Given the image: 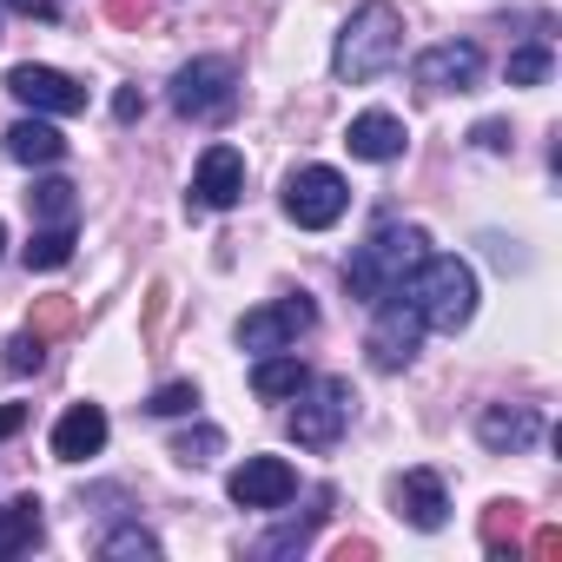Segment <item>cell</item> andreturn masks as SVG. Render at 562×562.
<instances>
[{
  "mask_svg": "<svg viewBox=\"0 0 562 562\" xmlns=\"http://www.w3.org/2000/svg\"><path fill=\"white\" fill-rule=\"evenodd\" d=\"M430 258V232L424 225H404V218H384L364 245H351L345 258V292L358 305H384L411 285V271Z\"/></svg>",
  "mask_w": 562,
  "mask_h": 562,
  "instance_id": "obj_1",
  "label": "cell"
},
{
  "mask_svg": "<svg viewBox=\"0 0 562 562\" xmlns=\"http://www.w3.org/2000/svg\"><path fill=\"white\" fill-rule=\"evenodd\" d=\"M404 54V21L391 0H364V8L338 27V47H331V74L345 87H371L378 74H391Z\"/></svg>",
  "mask_w": 562,
  "mask_h": 562,
  "instance_id": "obj_2",
  "label": "cell"
},
{
  "mask_svg": "<svg viewBox=\"0 0 562 562\" xmlns=\"http://www.w3.org/2000/svg\"><path fill=\"white\" fill-rule=\"evenodd\" d=\"M404 299L417 305L424 331H450V338H457V331L476 318V271H470L457 251H430V258L411 271Z\"/></svg>",
  "mask_w": 562,
  "mask_h": 562,
  "instance_id": "obj_3",
  "label": "cell"
},
{
  "mask_svg": "<svg viewBox=\"0 0 562 562\" xmlns=\"http://www.w3.org/2000/svg\"><path fill=\"white\" fill-rule=\"evenodd\" d=\"M238 106V67L225 54H199L172 74V113L192 120V126H212V120H232Z\"/></svg>",
  "mask_w": 562,
  "mask_h": 562,
  "instance_id": "obj_4",
  "label": "cell"
},
{
  "mask_svg": "<svg viewBox=\"0 0 562 562\" xmlns=\"http://www.w3.org/2000/svg\"><path fill=\"white\" fill-rule=\"evenodd\" d=\"M292 404H299L292 411V443L299 450H331L358 417V391L345 378H305V391Z\"/></svg>",
  "mask_w": 562,
  "mask_h": 562,
  "instance_id": "obj_5",
  "label": "cell"
},
{
  "mask_svg": "<svg viewBox=\"0 0 562 562\" xmlns=\"http://www.w3.org/2000/svg\"><path fill=\"white\" fill-rule=\"evenodd\" d=\"M345 205H351V186H345V172H331V166H299V172L285 179V218H292L299 232H331V225L345 218Z\"/></svg>",
  "mask_w": 562,
  "mask_h": 562,
  "instance_id": "obj_6",
  "label": "cell"
},
{
  "mask_svg": "<svg viewBox=\"0 0 562 562\" xmlns=\"http://www.w3.org/2000/svg\"><path fill=\"white\" fill-rule=\"evenodd\" d=\"M312 325H318V305H312L305 292H292V299H278V305H258V312H245V318H238V345L265 358V351H285V345H299Z\"/></svg>",
  "mask_w": 562,
  "mask_h": 562,
  "instance_id": "obj_7",
  "label": "cell"
},
{
  "mask_svg": "<svg viewBox=\"0 0 562 562\" xmlns=\"http://www.w3.org/2000/svg\"><path fill=\"white\" fill-rule=\"evenodd\" d=\"M378 318H371V338H364V351H371V364L378 371H404L411 358H417V345H424V318H417V305L397 292V299H384V305H371Z\"/></svg>",
  "mask_w": 562,
  "mask_h": 562,
  "instance_id": "obj_8",
  "label": "cell"
},
{
  "mask_svg": "<svg viewBox=\"0 0 562 562\" xmlns=\"http://www.w3.org/2000/svg\"><path fill=\"white\" fill-rule=\"evenodd\" d=\"M245 199V153L238 146H205L199 172H192V192H186V212L205 218V212H232Z\"/></svg>",
  "mask_w": 562,
  "mask_h": 562,
  "instance_id": "obj_9",
  "label": "cell"
},
{
  "mask_svg": "<svg viewBox=\"0 0 562 562\" xmlns=\"http://www.w3.org/2000/svg\"><path fill=\"white\" fill-rule=\"evenodd\" d=\"M225 496H232L238 509H285V503L299 496V470H292L285 457H245V463L232 470Z\"/></svg>",
  "mask_w": 562,
  "mask_h": 562,
  "instance_id": "obj_10",
  "label": "cell"
},
{
  "mask_svg": "<svg viewBox=\"0 0 562 562\" xmlns=\"http://www.w3.org/2000/svg\"><path fill=\"white\" fill-rule=\"evenodd\" d=\"M417 87H430V93H470L476 80H483V47L476 41H437V47H424L417 54Z\"/></svg>",
  "mask_w": 562,
  "mask_h": 562,
  "instance_id": "obj_11",
  "label": "cell"
},
{
  "mask_svg": "<svg viewBox=\"0 0 562 562\" xmlns=\"http://www.w3.org/2000/svg\"><path fill=\"white\" fill-rule=\"evenodd\" d=\"M8 93H14L21 106H34V113H54V120L87 113V87L67 80L60 67H14V74H8Z\"/></svg>",
  "mask_w": 562,
  "mask_h": 562,
  "instance_id": "obj_12",
  "label": "cell"
},
{
  "mask_svg": "<svg viewBox=\"0 0 562 562\" xmlns=\"http://www.w3.org/2000/svg\"><path fill=\"white\" fill-rule=\"evenodd\" d=\"M345 146H351V159H371V166H391V159H404V146H411V126L397 120V113H358L351 126H345Z\"/></svg>",
  "mask_w": 562,
  "mask_h": 562,
  "instance_id": "obj_13",
  "label": "cell"
},
{
  "mask_svg": "<svg viewBox=\"0 0 562 562\" xmlns=\"http://www.w3.org/2000/svg\"><path fill=\"white\" fill-rule=\"evenodd\" d=\"M476 437H483V450H496V457H516V450H529V443L542 437V417H536L529 404H483V417H476Z\"/></svg>",
  "mask_w": 562,
  "mask_h": 562,
  "instance_id": "obj_14",
  "label": "cell"
},
{
  "mask_svg": "<svg viewBox=\"0 0 562 562\" xmlns=\"http://www.w3.org/2000/svg\"><path fill=\"white\" fill-rule=\"evenodd\" d=\"M397 516H404L411 529H443V522H450L443 476H437V470H404V476H397Z\"/></svg>",
  "mask_w": 562,
  "mask_h": 562,
  "instance_id": "obj_15",
  "label": "cell"
},
{
  "mask_svg": "<svg viewBox=\"0 0 562 562\" xmlns=\"http://www.w3.org/2000/svg\"><path fill=\"white\" fill-rule=\"evenodd\" d=\"M106 450V411L100 404H74L60 424H54V457L60 463H87Z\"/></svg>",
  "mask_w": 562,
  "mask_h": 562,
  "instance_id": "obj_16",
  "label": "cell"
},
{
  "mask_svg": "<svg viewBox=\"0 0 562 562\" xmlns=\"http://www.w3.org/2000/svg\"><path fill=\"white\" fill-rule=\"evenodd\" d=\"M47 516H41V496H14V503H0V562L8 555H27L41 542Z\"/></svg>",
  "mask_w": 562,
  "mask_h": 562,
  "instance_id": "obj_17",
  "label": "cell"
},
{
  "mask_svg": "<svg viewBox=\"0 0 562 562\" xmlns=\"http://www.w3.org/2000/svg\"><path fill=\"white\" fill-rule=\"evenodd\" d=\"M8 159H21V166H60L67 159V139L47 120H14L8 126Z\"/></svg>",
  "mask_w": 562,
  "mask_h": 562,
  "instance_id": "obj_18",
  "label": "cell"
},
{
  "mask_svg": "<svg viewBox=\"0 0 562 562\" xmlns=\"http://www.w3.org/2000/svg\"><path fill=\"white\" fill-rule=\"evenodd\" d=\"M305 378H312V371H305L299 358H285V351H265V358L251 364V391H258L265 404H285V397H299V391H305Z\"/></svg>",
  "mask_w": 562,
  "mask_h": 562,
  "instance_id": "obj_19",
  "label": "cell"
},
{
  "mask_svg": "<svg viewBox=\"0 0 562 562\" xmlns=\"http://www.w3.org/2000/svg\"><path fill=\"white\" fill-rule=\"evenodd\" d=\"M483 549H490L496 562H516V555H522V503L496 496V503L483 509Z\"/></svg>",
  "mask_w": 562,
  "mask_h": 562,
  "instance_id": "obj_20",
  "label": "cell"
},
{
  "mask_svg": "<svg viewBox=\"0 0 562 562\" xmlns=\"http://www.w3.org/2000/svg\"><path fill=\"white\" fill-rule=\"evenodd\" d=\"M27 205H34L41 225H74V218H80V186H67V179H41V186L27 192Z\"/></svg>",
  "mask_w": 562,
  "mask_h": 562,
  "instance_id": "obj_21",
  "label": "cell"
},
{
  "mask_svg": "<svg viewBox=\"0 0 562 562\" xmlns=\"http://www.w3.org/2000/svg\"><path fill=\"white\" fill-rule=\"evenodd\" d=\"M325 503H331V496L318 490V509H305V516H299V522H285V529H271V536L258 542V555H299V549L318 536V522H325Z\"/></svg>",
  "mask_w": 562,
  "mask_h": 562,
  "instance_id": "obj_22",
  "label": "cell"
},
{
  "mask_svg": "<svg viewBox=\"0 0 562 562\" xmlns=\"http://www.w3.org/2000/svg\"><path fill=\"white\" fill-rule=\"evenodd\" d=\"M74 258V225H41L27 245V271H60Z\"/></svg>",
  "mask_w": 562,
  "mask_h": 562,
  "instance_id": "obj_23",
  "label": "cell"
},
{
  "mask_svg": "<svg viewBox=\"0 0 562 562\" xmlns=\"http://www.w3.org/2000/svg\"><path fill=\"white\" fill-rule=\"evenodd\" d=\"M100 555H106V562H159V536H146L139 522H126V529H113V536L100 542Z\"/></svg>",
  "mask_w": 562,
  "mask_h": 562,
  "instance_id": "obj_24",
  "label": "cell"
},
{
  "mask_svg": "<svg viewBox=\"0 0 562 562\" xmlns=\"http://www.w3.org/2000/svg\"><path fill=\"white\" fill-rule=\"evenodd\" d=\"M218 450H225V430H218V424H199V430H179V437H172V457H179L186 470L212 463Z\"/></svg>",
  "mask_w": 562,
  "mask_h": 562,
  "instance_id": "obj_25",
  "label": "cell"
},
{
  "mask_svg": "<svg viewBox=\"0 0 562 562\" xmlns=\"http://www.w3.org/2000/svg\"><path fill=\"white\" fill-rule=\"evenodd\" d=\"M542 80H549V47H542V41L516 47V54H509V87H542Z\"/></svg>",
  "mask_w": 562,
  "mask_h": 562,
  "instance_id": "obj_26",
  "label": "cell"
},
{
  "mask_svg": "<svg viewBox=\"0 0 562 562\" xmlns=\"http://www.w3.org/2000/svg\"><path fill=\"white\" fill-rule=\"evenodd\" d=\"M146 411H153V417H186V411H199V384H186V378H179V384H159V391L146 397Z\"/></svg>",
  "mask_w": 562,
  "mask_h": 562,
  "instance_id": "obj_27",
  "label": "cell"
},
{
  "mask_svg": "<svg viewBox=\"0 0 562 562\" xmlns=\"http://www.w3.org/2000/svg\"><path fill=\"white\" fill-rule=\"evenodd\" d=\"M67 325H74V305H67V299H34V312H27V331L54 338V331H67Z\"/></svg>",
  "mask_w": 562,
  "mask_h": 562,
  "instance_id": "obj_28",
  "label": "cell"
},
{
  "mask_svg": "<svg viewBox=\"0 0 562 562\" xmlns=\"http://www.w3.org/2000/svg\"><path fill=\"white\" fill-rule=\"evenodd\" d=\"M41 364H47V338H41V331H21V338L8 345V371L27 378V371H41Z\"/></svg>",
  "mask_w": 562,
  "mask_h": 562,
  "instance_id": "obj_29",
  "label": "cell"
},
{
  "mask_svg": "<svg viewBox=\"0 0 562 562\" xmlns=\"http://www.w3.org/2000/svg\"><path fill=\"white\" fill-rule=\"evenodd\" d=\"M153 8H159V0H106V14H113L120 27H139V21H153Z\"/></svg>",
  "mask_w": 562,
  "mask_h": 562,
  "instance_id": "obj_30",
  "label": "cell"
},
{
  "mask_svg": "<svg viewBox=\"0 0 562 562\" xmlns=\"http://www.w3.org/2000/svg\"><path fill=\"white\" fill-rule=\"evenodd\" d=\"M470 139H476L483 153H509V126H503V120H483V126H476Z\"/></svg>",
  "mask_w": 562,
  "mask_h": 562,
  "instance_id": "obj_31",
  "label": "cell"
},
{
  "mask_svg": "<svg viewBox=\"0 0 562 562\" xmlns=\"http://www.w3.org/2000/svg\"><path fill=\"white\" fill-rule=\"evenodd\" d=\"M0 8H14L27 21H60V0H0Z\"/></svg>",
  "mask_w": 562,
  "mask_h": 562,
  "instance_id": "obj_32",
  "label": "cell"
},
{
  "mask_svg": "<svg viewBox=\"0 0 562 562\" xmlns=\"http://www.w3.org/2000/svg\"><path fill=\"white\" fill-rule=\"evenodd\" d=\"M139 113H146V93L139 87H120L113 93V120H139Z\"/></svg>",
  "mask_w": 562,
  "mask_h": 562,
  "instance_id": "obj_33",
  "label": "cell"
},
{
  "mask_svg": "<svg viewBox=\"0 0 562 562\" xmlns=\"http://www.w3.org/2000/svg\"><path fill=\"white\" fill-rule=\"evenodd\" d=\"M529 555H536V562L562 555V529H555V522H549V529H536V536H529Z\"/></svg>",
  "mask_w": 562,
  "mask_h": 562,
  "instance_id": "obj_34",
  "label": "cell"
},
{
  "mask_svg": "<svg viewBox=\"0 0 562 562\" xmlns=\"http://www.w3.org/2000/svg\"><path fill=\"white\" fill-rule=\"evenodd\" d=\"M490 245V258L503 265V271H522V251H509V238H483Z\"/></svg>",
  "mask_w": 562,
  "mask_h": 562,
  "instance_id": "obj_35",
  "label": "cell"
},
{
  "mask_svg": "<svg viewBox=\"0 0 562 562\" xmlns=\"http://www.w3.org/2000/svg\"><path fill=\"white\" fill-rule=\"evenodd\" d=\"M21 424H27V404H0V443H8Z\"/></svg>",
  "mask_w": 562,
  "mask_h": 562,
  "instance_id": "obj_36",
  "label": "cell"
},
{
  "mask_svg": "<svg viewBox=\"0 0 562 562\" xmlns=\"http://www.w3.org/2000/svg\"><path fill=\"white\" fill-rule=\"evenodd\" d=\"M0 245H8V225H0Z\"/></svg>",
  "mask_w": 562,
  "mask_h": 562,
  "instance_id": "obj_37",
  "label": "cell"
}]
</instances>
